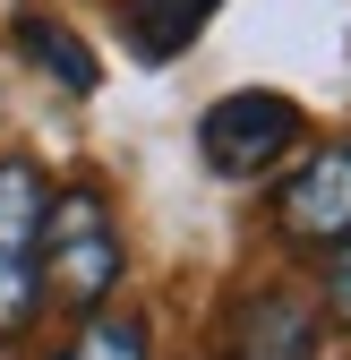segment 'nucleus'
<instances>
[{"instance_id":"nucleus-1","label":"nucleus","mask_w":351,"mask_h":360,"mask_svg":"<svg viewBox=\"0 0 351 360\" xmlns=\"http://www.w3.org/2000/svg\"><path fill=\"white\" fill-rule=\"evenodd\" d=\"M120 275H128V249H120V223H112L103 189H60L52 214H43V300L95 318L120 292Z\"/></svg>"},{"instance_id":"nucleus-2","label":"nucleus","mask_w":351,"mask_h":360,"mask_svg":"<svg viewBox=\"0 0 351 360\" xmlns=\"http://www.w3.org/2000/svg\"><path fill=\"white\" fill-rule=\"evenodd\" d=\"M43 214H52V180L34 155H0V352L26 343L43 318Z\"/></svg>"},{"instance_id":"nucleus-3","label":"nucleus","mask_w":351,"mask_h":360,"mask_svg":"<svg viewBox=\"0 0 351 360\" xmlns=\"http://www.w3.org/2000/svg\"><path fill=\"white\" fill-rule=\"evenodd\" d=\"M300 138H309V112H300L291 95H274V86H240V95L206 103V120H197V155H206V172H223V180L274 172Z\"/></svg>"},{"instance_id":"nucleus-4","label":"nucleus","mask_w":351,"mask_h":360,"mask_svg":"<svg viewBox=\"0 0 351 360\" xmlns=\"http://www.w3.org/2000/svg\"><path fill=\"white\" fill-rule=\"evenodd\" d=\"M274 232H283L291 249H343V240H351V138H326L309 163L283 180Z\"/></svg>"},{"instance_id":"nucleus-5","label":"nucleus","mask_w":351,"mask_h":360,"mask_svg":"<svg viewBox=\"0 0 351 360\" xmlns=\"http://www.w3.org/2000/svg\"><path fill=\"white\" fill-rule=\"evenodd\" d=\"M223 360H317V309L300 292H249L223 326Z\"/></svg>"},{"instance_id":"nucleus-6","label":"nucleus","mask_w":351,"mask_h":360,"mask_svg":"<svg viewBox=\"0 0 351 360\" xmlns=\"http://www.w3.org/2000/svg\"><path fill=\"white\" fill-rule=\"evenodd\" d=\"M18 52L43 69V77H60L69 86V95H95V86H103V69H95V52H86V43L60 26V18H43V9H18Z\"/></svg>"},{"instance_id":"nucleus-7","label":"nucleus","mask_w":351,"mask_h":360,"mask_svg":"<svg viewBox=\"0 0 351 360\" xmlns=\"http://www.w3.org/2000/svg\"><path fill=\"white\" fill-rule=\"evenodd\" d=\"M214 9H223V0H120V18H128V43H138L146 60H171V52H189V43L214 26Z\"/></svg>"},{"instance_id":"nucleus-8","label":"nucleus","mask_w":351,"mask_h":360,"mask_svg":"<svg viewBox=\"0 0 351 360\" xmlns=\"http://www.w3.org/2000/svg\"><path fill=\"white\" fill-rule=\"evenodd\" d=\"M69 360H146V318H112V309H95V318L77 326Z\"/></svg>"},{"instance_id":"nucleus-9","label":"nucleus","mask_w":351,"mask_h":360,"mask_svg":"<svg viewBox=\"0 0 351 360\" xmlns=\"http://www.w3.org/2000/svg\"><path fill=\"white\" fill-rule=\"evenodd\" d=\"M326 309H334V326L351 335V240L326 257Z\"/></svg>"},{"instance_id":"nucleus-10","label":"nucleus","mask_w":351,"mask_h":360,"mask_svg":"<svg viewBox=\"0 0 351 360\" xmlns=\"http://www.w3.org/2000/svg\"><path fill=\"white\" fill-rule=\"evenodd\" d=\"M60 360H69V352H60Z\"/></svg>"}]
</instances>
